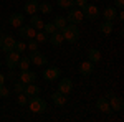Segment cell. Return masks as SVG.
I'll list each match as a JSON object with an SVG mask.
<instances>
[{
    "mask_svg": "<svg viewBox=\"0 0 124 122\" xmlns=\"http://www.w3.org/2000/svg\"><path fill=\"white\" fill-rule=\"evenodd\" d=\"M23 93L27 94L28 97H35V96H40V87L35 83H30V84H25Z\"/></svg>",
    "mask_w": 124,
    "mask_h": 122,
    "instance_id": "17",
    "label": "cell"
},
{
    "mask_svg": "<svg viewBox=\"0 0 124 122\" xmlns=\"http://www.w3.org/2000/svg\"><path fill=\"white\" fill-rule=\"evenodd\" d=\"M13 87H15V93L18 94V93H23V89H25V84H23V83H22V81H17V83H15V86H13Z\"/></svg>",
    "mask_w": 124,
    "mask_h": 122,
    "instance_id": "33",
    "label": "cell"
},
{
    "mask_svg": "<svg viewBox=\"0 0 124 122\" xmlns=\"http://www.w3.org/2000/svg\"><path fill=\"white\" fill-rule=\"evenodd\" d=\"M116 15H117V8H116V7H106V8L103 10V17H104V20L113 22V20L116 18Z\"/></svg>",
    "mask_w": 124,
    "mask_h": 122,
    "instance_id": "20",
    "label": "cell"
},
{
    "mask_svg": "<svg viewBox=\"0 0 124 122\" xmlns=\"http://www.w3.org/2000/svg\"><path fill=\"white\" fill-rule=\"evenodd\" d=\"M88 59H89L91 63L101 61V51L96 50V48H89V50H88Z\"/></svg>",
    "mask_w": 124,
    "mask_h": 122,
    "instance_id": "22",
    "label": "cell"
},
{
    "mask_svg": "<svg viewBox=\"0 0 124 122\" xmlns=\"http://www.w3.org/2000/svg\"><path fill=\"white\" fill-rule=\"evenodd\" d=\"M28 107L30 111L33 114H43L45 111H46L48 104L45 99H41V97H38V96H35V97H28Z\"/></svg>",
    "mask_w": 124,
    "mask_h": 122,
    "instance_id": "2",
    "label": "cell"
},
{
    "mask_svg": "<svg viewBox=\"0 0 124 122\" xmlns=\"http://www.w3.org/2000/svg\"><path fill=\"white\" fill-rule=\"evenodd\" d=\"M93 71H94V63H91L89 59H88V61H83V63L79 65V73L83 76H91Z\"/></svg>",
    "mask_w": 124,
    "mask_h": 122,
    "instance_id": "16",
    "label": "cell"
},
{
    "mask_svg": "<svg viewBox=\"0 0 124 122\" xmlns=\"http://www.w3.org/2000/svg\"><path fill=\"white\" fill-rule=\"evenodd\" d=\"M27 102H28V96L25 93H18V96H17V104L23 107V106H27Z\"/></svg>",
    "mask_w": 124,
    "mask_h": 122,
    "instance_id": "29",
    "label": "cell"
},
{
    "mask_svg": "<svg viewBox=\"0 0 124 122\" xmlns=\"http://www.w3.org/2000/svg\"><path fill=\"white\" fill-rule=\"evenodd\" d=\"M35 40H37L38 43H45V41L48 40V36H46V33H45V31H41V30H40V31L35 33Z\"/></svg>",
    "mask_w": 124,
    "mask_h": 122,
    "instance_id": "31",
    "label": "cell"
},
{
    "mask_svg": "<svg viewBox=\"0 0 124 122\" xmlns=\"http://www.w3.org/2000/svg\"><path fill=\"white\" fill-rule=\"evenodd\" d=\"M66 17H55V20H53V25H55V28L58 30V31H61V30L66 27Z\"/></svg>",
    "mask_w": 124,
    "mask_h": 122,
    "instance_id": "25",
    "label": "cell"
},
{
    "mask_svg": "<svg viewBox=\"0 0 124 122\" xmlns=\"http://www.w3.org/2000/svg\"><path fill=\"white\" fill-rule=\"evenodd\" d=\"M13 46H15V40H13V36H10V35H3V36L0 38V50H2L3 53L12 51Z\"/></svg>",
    "mask_w": 124,
    "mask_h": 122,
    "instance_id": "7",
    "label": "cell"
},
{
    "mask_svg": "<svg viewBox=\"0 0 124 122\" xmlns=\"http://www.w3.org/2000/svg\"><path fill=\"white\" fill-rule=\"evenodd\" d=\"M96 107H98L101 112H104V114L113 112V109H111V106H109V101H108L106 97H99V99L96 101Z\"/></svg>",
    "mask_w": 124,
    "mask_h": 122,
    "instance_id": "15",
    "label": "cell"
},
{
    "mask_svg": "<svg viewBox=\"0 0 124 122\" xmlns=\"http://www.w3.org/2000/svg\"><path fill=\"white\" fill-rule=\"evenodd\" d=\"M109 106H111V109H113V111H116V112H121V111L124 109L123 99H121L119 96H116V94H113V96L109 97Z\"/></svg>",
    "mask_w": 124,
    "mask_h": 122,
    "instance_id": "12",
    "label": "cell"
},
{
    "mask_svg": "<svg viewBox=\"0 0 124 122\" xmlns=\"http://www.w3.org/2000/svg\"><path fill=\"white\" fill-rule=\"evenodd\" d=\"M56 5L61 10H68L71 7H75V0H56Z\"/></svg>",
    "mask_w": 124,
    "mask_h": 122,
    "instance_id": "26",
    "label": "cell"
},
{
    "mask_svg": "<svg viewBox=\"0 0 124 122\" xmlns=\"http://www.w3.org/2000/svg\"><path fill=\"white\" fill-rule=\"evenodd\" d=\"M113 30H114V25H113V22H109V20H104V22L99 25V31L104 33V35L113 33Z\"/></svg>",
    "mask_w": 124,
    "mask_h": 122,
    "instance_id": "23",
    "label": "cell"
},
{
    "mask_svg": "<svg viewBox=\"0 0 124 122\" xmlns=\"http://www.w3.org/2000/svg\"><path fill=\"white\" fill-rule=\"evenodd\" d=\"M23 20H25L23 13L15 12V13H12V15L8 17V23L13 27V28H18V27H22V25H23Z\"/></svg>",
    "mask_w": 124,
    "mask_h": 122,
    "instance_id": "14",
    "label": "cell"
},
{
    "mask_svg": "<svg viewBox=\"0 0 124 122\" xmlns=\"http://www.w3.org/2000/svg\"><path fill=\"white\" fill-rule=\"evenodd\" d=\"M25 50H27V43H23L22 40H20V41H15V46H13V51H17V53H20V55H22V53H23Z\"/></svg>",
    "mask_w": 124,
    "mask_h": 122,
    "instance_id": "30",
    "label": "cell"
},
{
    "mask_svg": "<svg viewBox=\"0 0 124 122\" xmlns=\"http://www.w3.org/2000/svg\"><path fill=\"white\" fill-rule=\"evenodd\" d=\"M43 18H40L38 15L35 13V15H30V27H33V28L40 31V30H43Z\"/></svg>",
    "mask_w": 124,
    "mask_h": 122,
    "instance_id": "18",
    "label": "cell"
},
{
    "mask_svg": "<svg viewBox=\"0 0 124 122\" xmlns=\"http://www.w3.org/2000/svg\"><path fill=\"white\" fill-rule=\"evenodd\" d=\"M83 15H85V18H88V20H96V18L101 17V12H99V8H98L96 5L88 3L85 7V10H83Z\"/></svg>",
    "mask_w": 124,
    "mask_h": 122,
    "instance_id": "6",
    "label": "cell"
},
{
    "mask_svg": "<svg viewBox=\"0 0 124 122\" xmlns=\"http://www.w3.org/2000/svg\"><path fill=\"white\" fill-rule=\"evenodd\" d=\"M0 66H2V63H0Z\"/></svg>",
    "mask_w": 124,
    "mask_h": 122,
    "instance_id": "39",
    "label": "cell"
},
{
    "mask_svg": "<svg viewBox=\"0 0 124 122\" xmlns=\"http://www.w3.org/2000/svg\"><path fill=\"white\" fill-rule=\"evenodd\" d=\"M38 10L41 12V13H51L53 7H51V3H50V2H41V3L38 5Z\"/></svg>",
    "mask_w": 124,
    "mask_h": 122,
    "instance_id": "27",
    "label": "cell"
},
{
    "mask_svg": "<svg viewBox=\"0 0 124 122\" xmlns=\"http://www.w3.org/2000/svg\"><path fill=\"white\" fill-rule=\"evenodd\" d=\"M35 33H37V30L33 28V27H30V25L18 27V35L22 40H31V38H35Z\"/></svg>",
    "mask_w": 124,
    "mask_h": 122,
    "instance_id": "8",
    "label": "cell"
},
{
    "mask_svg": "<svg viewBox=\"0 0 124 122\" xmlns=\"http://www.w3.org/2000/svg\"><path fill=\"white\" fill-rule=\"evenodd\" d=\"M43 31H45L46 35H51V33H55V31H58V30L55 28L53 22H48V23H43Z\"/></svg>",
    "mask_w": 124,
    "mask_h": 122,
    "instance_id": "28",
    "label": "cell"
},
{
    "mask_svg": "<svg viewBox=\"0 0 124 122\" xmlns=\"http://www.w3.org/2000/svg\"><path fill=\"white\" fill-rule=\"evenodd\" d=\"M28 58H30V61L35 63L37 66H45L48 63V58L45 56L43 53H40L38 50H37V51H31V55H30Z\"/></svg>",
    "mask_w": 124,
    "mask_h": 122,
    "instance_id": "11",
    "label": "cell"
},
{
    "mask_svg": "<svg viewBox=\"0 0 124 122\" xmlns=\"http://www.w3.org/2000/svg\"><path fill=\"white\" fill-rule=\"evenodd\" d=\"M61 35H63V38H65V41L75 43V41L79 40L81 31H79V28H78V25H75V23H66V27L61 30Z\"/></svg>",
    "mask_w": 124,
    "mask_h": 122,
    "instance_id": "1",
    "label": "cell"
},
{
    "mask_svg": "<svg viewBox=\"0 0 124 122\" xmlns=\"http://www.w3.org/2000/svg\"><path fill=\"white\" fill-rule=\"evenodd\" d=\"M116 18L119 20V22H123V20H124V12H123V10H119V13L116 15Z\"/></svg>",
    "mask_w": 124,
    "mask_h": 122,
    "instance_id": "37",
    "label": "cell"
},
{
    "mask_svg": "<svg viewBox=\"0 0 124 122\" xmlns=\"http://www.w3.org/2000/svg\"><path fill=\"white\" fill-rule=\"evenodd\" d=\"M114 7L119 8V10H123L124 8V0H114Z\"/></svg>",
    "mask_w": 124,
    "mask_h": 122,
    "instance_id": "36",
    "label": "cell"
},
{
    "mask_svg": "<svg viewBox=\"0 0 124 122\" xmlns=\"http://www.w3.org/2000/svg\"><path fill=\"white\" fill-rule=\"evenodd\" d=\"M7 56H5V65H7V68L8 69H15L17 68V65H18V59H20V53H17V51H8V53H5Z\"/></svg>",
    "mask_w": 124,
    "mask_h": 122,
    "instance_id": "5",
    "label": "cell"
},
{
    "mask_svg": "<svg viewBox=\"0 0 124 122\" xmlns=\"http://www.w3.org/2000/svg\"><path fill=\"white\" fill-rule=\"evenodd\" d=\"M51 101H53L55 106L61 107V106H65V104H66V96H65V94H61L60 91H56V93L51 94Z\"/></svg>",
    "mask_w": 124,
    "mask_h": 122,
    "instance_id": "19",
    "label": "cell"
},
{
    "mask_svg": "<svg viewBox=\"0 0 124 122\" xmlns=\"http://www.w3.org/2000/svg\"><path fill=\"white\" fill-rule=\"evenodd\" d=\"M30 65H31V61H30L28 56H20L17 68H18L20 71H25V69H30Z\"/></svg>",
    "mask_w": 124,
    "mask_h": 122,
    "instance_id": "24",
    "label": "cell"
},
{
    "mask_svg": "<svg viewBox=\"0 0 124 122\" xmlns=\"http://www.w3.org/2000/svg\"><path fill=\"white\" fill-rule=\"evenodd\" d=\"M18 81H22L23 84H30V83H35V81H37V73H35V71H30V69L20 71V74H18Z\"/></svg>",
    "mask_w": 124,
    "mask_h": 122,
    "instance_id": "9",
    "label": "cell"
},
{
    "mask_svg": "<svg viewBox=\"0 0 124 122\" xmlns=\"http://www.w3.org/2000/svg\"><path fill=\"white\" fill-rule=\"evenodd\" d=\"M75 5H76L78 8L85 10V7L88 5V0H75Z\"/></svg>",
    "mask_w": 124,
    "mask_h": 122,
    "instance_id": "35",
    "label": "cell"
},
{
    "mask_svg": "<svg viewBox=\"0 0 124 122\" xmlns=\"http://www.w3.org/2000/svg\"><path fill=\"white\" fill-rule=\"evenodd\" d=\"M60 76H61V69L58 66H48L43 71V78L46 81H56V79H60Z\"/></svg>",
    "mask_w": 124,
    "mask_h": 122,
    "instance_id": "4",
    "label": "cell"
},
{
    "mask_svg": "<svg viewBox=\"0 0 124 122\" xmlns=\"http://www.w3.org/2000/svg\"><path fill=\"white\" fill-rule=\"evenodd\" d=\"M63 41H65V38L61 35V31H55V33L50 35V43H51L53 46H60Z\"/></svg>",
    "mask_w": 124,
    "mask_h": 122,
    "instance_id": "21",
    "label": "cell"
},
{
    "mask_svg": "<svg viewBox=\"0 0 124 122\" xmlns=\"http://www.w3.org/2000/svg\"><path fill=\"white\" fill-rule=\"evenodd\" d=\"M38 45H40L38 41H37L35 38H31L28 43H27V48H28L30 51H37V50H38Z\"/></svg>",
    "mask_w": 124,
    "mask_h": 122,
    "instance_id": "32",
    "label": "cell"
},
{
    "mask_svg": "<svg viewBox=\"0 0 124 122\" xmlns=\"http://www.w3.org/2000/svg\"><path fill=\"white\" fill-rule=\"evenodd\" d=\"M58 91L61 94H65V96H68L73 91V81L70 78H61V81L58 83Z\"/></svg>",
    "mask_w": 124,
    "mask_h": 122,
    "instance_id": "10",
    "label": "cell"
},
{
    "mask_svg": "<svg viewBox=\"0 0 124 122\" xmlns=\"http://www.w3.org/2000/svg\"><path fill=\"white\" fill-rule=\"evenodd\" d=\"M3 84H5V76L0 74V86H3Z\"/></svg>",
    "mask_w": 124,
    "mask_h": 122,
    "instance_id": "38",
    "label": "cell"
},
{
    "mask_svg": "<svg viewBox=\"0 0 124 122\" xmlns=\"http://www.w3.org/2000/svg\"><path fill=\"white\" fill-rule=\"evenodd\" d=\"M85 18V15H83V10L78 8V7H71V8H68V15H66V22L68 23H81Z\"/></svg>",
    "mask_w": 124,
    "mask_h": 122,
    "instance_id": "3",
    "label": "cell"
},
{
    "mask_svg": "<svg viewBox=\"0 0 124 122\" xmlns=\"http://www.w3.org/2000/svg\"><path fill=\"white\" fill-rule=\"evenodd\" d=\"M8 96H10L8 87H5V86H0V97H8Z\"/></svg>",
    "mask_w": 124,
    "mask_h": 122,
    "instance_id": "34",
    "label": "cell"
},
{
    "mask_svg": "<svg viewBox=\"0 0 124 122\" xmlns=\"http://www.w3.org/2000/svg\"><path fill=\"white\" fill-rule=\"evenodd\" d=\"M38 5H40V2H37V0H25L23 12L28 13V15H35L38 12Z\"/></svg>",
    "mask_w": 124,
    "mask_h": 122,
    "instance_id": "13",
    "label": "cell"
}]
</instances>
